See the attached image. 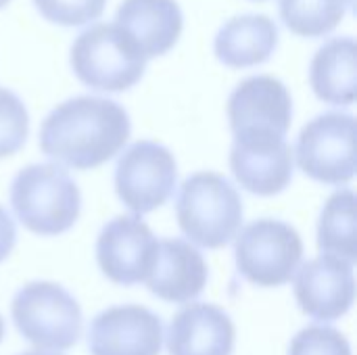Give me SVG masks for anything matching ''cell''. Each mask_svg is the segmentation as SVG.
Returning <instances> with one entry per match:
<instances>
[{"label":"cell","instance_id":"1","mask_svg":"<svg viewBox=\"0 0 357 355\" xmlns=\"http://www.w3.org/2000/svg\"><path fill=\"white\" fill-rule=\"evenodd\" d=\"M130 130V115L119 103L75 96L46 115L40 128V149L61 165L94 169L123 149Z\"/></svg>","mask_w":357,"mask_h":355},{"label":"cell","instance_id":"2","mask_svg":"<svg viewBox=\"0 0 357 355\" xmlns=\"http://www.w3.org/2000/svg\"><path fill=\"white\" fill-rule=\"evenodd\" d=\"M243 213L238 190L215 172L192 174L178 190V226L199 247L220 249L234 241L243 226Z\"/></svg>","mask_w":357,"mask_h":355},{"label":"cell","instance_id":"3","mask_svg":"<svg viewBox=\"0 0 357 355\" xmlns=\"http://www.w3.org/2000/svg\"><path fill=\"white\" fill-rule=\"evenodd\" d=\"M10 205L17 220L29 232L56 236L77 222L82 195L67 169L56 163H36L15 176Z\"/></svg>","mask_w":357,"mask_h":355},{"label":"cell","instance_id":"4","mask_svg":"<svg viewBox=\"0 0 357 355\" xmlns=\"http://www.w3.org/2000/svg\"><path fill=\"white\" fill-rule=\"evenodd\" d=\"M71 69L82 84L102 92H123L140 82L146 56L115 23H94L71 46Z\"/></svg>","mask_w":357,"mask_h":355},{"label":"cell","instance_id":"5","mask_svg":"<svg viewBox=\"0 0 357 355\" xmlns=\"http://www.w3.org/2000/svg\"><path fill=\"white\" fill-rule=\"evenodd\" d=\"M10 316L25 341L38 349L65 352L82 337V310L56 282L36 280L17 291Z\"/></svg>","mask_w":357,"mask_h":355},{"label":"cell","instance_id":"6","mask_svg":"<svg viewBox=\"0 0 357 355\" xmlns=\"http://www.w3.org/2000/svg\"><path fill=\"white\" fill-rule=\"evenodd\" d=\"M234 259L238 274L255 287L272 289L291 282L301 259V234L280 220H257L236 234Z\"/></svg>","mask_w":357,"mask_h":355},{"label":"cell","instance_id":"7","mask_svg":"<svg viewBox=\"0 0 357 355\" xmlns=\"http://www.w3.org/2000/svg\"><path fill=\"white\" fill-rule=\"evenodd\" d=\"M295 157L299 169L322 184L343 186L356 176V117L328 111L303 126Z\"/></svg>","mask_w":357,"mask_h":355},{"label":"cell","instance_id":"8","mask_svg":"<svg viewBox=\"0 0 357 355\" xmlns=\"http://www.w3.org/2000/svg\"><path fill=\"white\" fill-rule=\"evenodd\" d=\"M178 167L169 149L140 140L123 151L115 167V192L136 216L151 213L167 203L176 188Z\"/></svg>","mask_w":357,"mask_h":355},{"label":"cell","instance_id":"9","mask_svg":"<svg viewBox=\"0 0 357 355\" xmlns=\"http://www.w3.org/2000/svg\"><path fill=\"white\" fill-rule=\"evenodd\" d=\"M159 241L140 216H117L98 234L96 262L115 285L144 282L157 262Z\"/></svg>","mask_w":357,"mask_h":355},{"label":"cell","instance_id":"10","mask_svg":"<svg viewBox=\"0 0 357 355\" xmlns=\"http://www.w3.org/2000/svg\"><path fill=\"white\" fill-rule=\"evenodd\" d=\"M230 169L236 182L257 197H274L293 180V149L284 136L243 134L234 136Z\"/></svg>","mask_w":357,"mask_h":355},{"label":"cell","instance_id":"11","mask_svg":"<svg viewBox=\"0 0 357 355\" xmlns=\"http://www.w3.org/2000/svg\"><path fill=\"white\" fill-rule=\"evenodd\" d=\"M295 299L301 312L318 322L343 318L356 301L354 264L322 253L299 266L295 272Z\"/></svg>","mask_w":357,"mask_h":355},{"label":"cell","instance_id":"12","mask_svg":"<svg viewBox=\"0 0 357 355\" xmlns=\"http://www.w3.org/2000/svg\"><path fill=\"white\" fill-rule=\"evenodd\" d=\"M228 121L234 136H287L293 121V98L289 88L272 75L243 80L228 98Z\"/></svg>","mask_w":357,"mask_h":355},{"label":"cell","instance_id":"13","mask_svg":"<svg viewBox=\"0 0 357 355\" xmlns=\"http://www.w3.org/2000/svg\"><path fill=\"white\" fill-rule=\"evenodd\" d=\"M163 322L142 305H115L100 312L88 331L92 355H159Z\"/></svg>","mask_w":357,"mask_h":355},{"label":"cell","instance_id":"14","mask_svg":"<svg viewBox=\"0 0 357 355\" xmlns=\"http://www.w3.org/2000/svg\"><path fill=\"white\" fill-rule=\"evenodd\" d=\"M209 268L197 247L182 239L159 243L157 262L144 280L149 291L167 303H190L207 287Z\"/></svg>","mask_w":357,"mask_h":355},{"label":"cell","instance_id":"15","mask_svg":"<svg viewBox=\"0 0 357 355\" xmlns=\"http://www.w3.org/2000/svg\"><path fill=\"white\" fill-rule=\"evenodd\" d=\"M236 328L230 316L211 303L182 308L167 331L169 355H232Z\"/></svg>","mask_w":357,"mask_h":355},{"label":"cell","instance_id":"16","mask_svg":"<svg viewBox=\"0 0 357 355\" xmlns=\"http://www.w3.org/2000/svg\"><path fill=\"white\" fill-rule=\"evenodd\" d=\"M115 25L138 44L149 61L176 46L184 27V17L176 0H123L117 6Z\"/></svg>","mask_w":357,"mask_h":355},{"label":"cell","instance_id":"17","mask_svg":"<svg viewBox=\"0 0 357 355\" xmlns=\"http://www.w3.org/2000/svg\"><path fill=\"white\" fill-rule=\"evenodd\" d=\"M278 44V25L268 15H236L215 36V56L234 69L266 63Z\"/></svg>","mask_w":357,"mask_h":355},{"label":"cell","instance_id":"18","mask_svg":"<svg viewBox=\"0 0 357 355\" xmlns=\"http://www.w3.org/2000/svg\"><path fill=\"white\" fill-rule=\"evenodd\" d=\"M310 84L316 96L328 105L349 107L356 103V40L333 38L312 59Z\"/></svg>","mask_w":357,"mask_h":355},{"label":"cell","instance_id":"19","mask_svg":"<svg viewBox=\"0 0 357 355\" xmlns=\"http://www.w3.org/2000/svg\"><path fill=\"white\" fill-rule=\"evenodd\" d=\"M318 247L324 255L356 262V192L351 188H343L326 201L318 222Z\"/></svg>","mask_w":357,"mask_h":355},{"label":"cell","instance_id":"20","mask_svg":"<svg viewBox=\"0 0 357 355\" xmlns=\"http://www.w3.org/2000/svg\"><path fill=\"white\" fill-rule=\"evenodd\" d=\"M351 0H280V17L284 25L303 38H320L331 33L349 10Z\"/></svg>","mask_w":357,"mask_h":355},{"label":"cell","instance_id":"21","mask_svg":"<svg viewBox=\"0 0 357 355\" xmlns=\"http://www.w3.org/2000/svg\"><path fill=\"white\" fill-rule=\"evenodd\" d=\"M29 132V115L23 100L6 88H0V159L19 153Z\"/></svg>","mask_w":357,"mask_h":355},{"label":"cell","instance_id":"22","mask_svg":"<svg viewBox=\"0 0 357 355\" xmlns=\"http://www.w3.org/2000/svg\"><path fill=\"white\" fill-rule=\"evenodd\" d=\"M40 15L56 25L79 27L98 19L107 0H33Z\"/></svg>","mask_w":357,"mask_h":355},{"label":"cell","instance_id":"23","mask_svg":"<svg viewBox=\"0 0 357 355\" xmlns=\"http://www.w3.org/2000/svg\"><path fill=\"white\" fill-rule=\"evenodd\" d=\"M289 355H351V345L341 331L314 324L293 337Z\"/></svg>","mask_w":357,"mask_h":355},{"label":"cell","instance_id":"24","mask_svg":"<svg viewBox=\"0 0 357 355\" xmlns=\"http://www.w3.org/2000/svg\"><path fill=\"white\" fill-rule=\"evenodd\" d=\"M17 243V228L8 211L0 205V264L10 255Z\"/></svg>","mask_w":357,"mask_h":355},{"label":"cell","instance_id":"25","mask_svg":"<svg viewBox=\"0 0 357 355\" xmlns=\"http://www.w3.org/2000/svg\"><path fill=\"white\" fill-rule=\"evenodd\" d=\"M19 355H61L56 354V352H40V349H36V352H23V354Z\"/></svg>","mask_w":357,"mask_h":355},{"label":"cell","instance_id":"26","mask_svg":"<svg viewBox=\"0 0 357 355\" xmlns=\"http://www.w3.org/2000/svg\"><path fill=\"white\" fill-rule=\"evenodd\" d=\"M2 339H4V320L0 316V343H2Z\"/></svg>","mask_w":357,"mask_h":355},{"label":"cell","instance_id":"27","mask_svg":"<svg viewBox=\"0 0 357 355\" xmlns=\"http://www.w3.org/2000/svg\"><path fill=\"white\" fill-rule=\"evenodd\" d=\"M8 2H10V0H0V8H2V6H6Z\"/></svg>","mask_w":357,"mask_h":355}]
</instances>
